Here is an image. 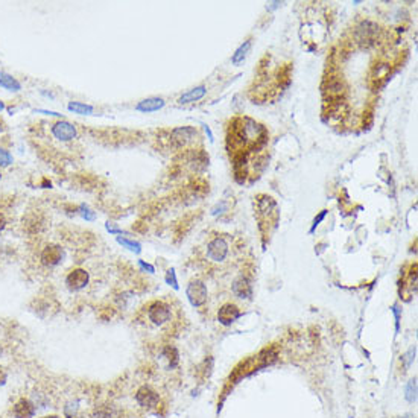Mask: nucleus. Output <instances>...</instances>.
<instances>
[{
	"mask_svg": "<svg viewBox=\"0 0 418 418\" xmlns=\"http://www.w3.org/2000/svg\"><path fill=\"white\" fill-rule=\"evenodd\" d=\"M165 105H166V102L162 97H148V99H143L137 103L135 110L140 111V113H154V111L162 110Z\"/></svg>",
	"mask_w": 418,
	"mask_h": 418,
	"instance_id": "dca6fc26",
	"label": "nucleus"
},
{
	"mask_svg": "<svg viewBox=\"0 0 418 418\" xmlns=\"http://www.w3.org/2000/svg\"><path fill=\"white\" fill-rule=\"evenodd\" d=\"M406 400L409 403L416 401V379H412L406 386Z\"/></svg>",
	"mask_w": 418,
	"mask_h": 418,
	"instance_id": "393cba45",
	"label": "nucleus"
},
{
	"mask_svg": "<svg viewBox=\"0 0 418 418\" xmlns=\"http://www.w3.org/2000/svg\"><path fill=\"white\" fill-rule=\"evenodd\" d=\"M34 113H38V114H44V116H54V117H61V119H63V114H61V113H58V111H52V110L37 108V110H34Z\"/></svg>",
	"mask_w": 418,
	"mask_h": 418,
	"instance_id": "2f4dec72",
	"label": "nucleus"
},
{
	"mask_svg": "<svg viewBox=\"0 0 418 418\" xmlns=\"http://www.w3.org/2000/svg\"><path fill=\"white\" fill-rule=\"evenodd\" d=\"M148 318L155 326H163L171 320V306L163 301H154L148 307Z\"/></svg>",
	"mask_w": 418,
	"mask_h": 418,
	"instance_id": "20e7f679",
	"label": "nucleus"
},
{
	"mask_svg": "<svg viewBox=\"0 0 418 418\" xmlns=\"http://www.w3.org/2000/svg\"><path fill=\"white\" fill-rule=\"evenodd\" d=\"M0 356H2V347H0Z\"/></svg>",
	"mask_w": 418,
	"mask_h": 418,
	"instance_id": "79ce46f5",
	"label": "nucleus"
},
{
	"mask_svg": "<svg viewBox=\"0 0 418 418\" xmlns=\"http://www.w3.org/2000/svg\"><path fill=\"white\" fill-rule=\"evenodd\" d=\"M186 294H187V298H189V301L193 307L204 306L205 301H207V295H208L205 285L202 282H198V280L190 282V285L187 286Z\"/></svg>",
	"mask_w": 418,
	"mask_h": 418,
	"instance_id": "1a4fd4ad",
	"label": "nucleus"
},
{
	"mask_svg": "<svg viewBox=\"0 0 418 418\" xmlns=\"http://www.w3.org/2000/svg\"><path fill=\"white\" fill-rule=\"evenodd\" d=\"M240 317V310L237 306L231 304V303H227L224 304L219 310H218V321L222 324V326H231L236 320H239Z\"/></svg>",
	"mask_w": 418,
	"mask_h": 418,
	"instance_id": "ddd939ff",
	"label": "nucleus"
},
{
	"mask_svg": "<svg viewBox=\"0 0 418 418\" xmlns=\"http://www.w3.org/2000/svg\"><path fill=\"white\" fill-rule=\"evenodd\" d=\"M0 87L8 90V91L17 93V91L22 90V82L17 78H14L13 75L7 73V72H0Z\"/></svg>",
	"mask_w": 418,
	"mask_h": 418,
	"instance_id": "f3484780",
	"label": "nucleus"
},
{
	"mask_svg": "<svg viewBox=\"0 0 418 418\" xmlns=\"http://www.w3.org/2000/svg\"><path fill=\"white\" fill-rule=\"evenodd\" d=\"M105 228L110 234H126V231H123L122 228H119L116 224H111V222H107L105 224Z\"/></svg>",
	"mask_w": 418,
	"mask_h": 418,
	"instance_id": "c756f323",
	"label": "nucleus"
},
{
	"mask_svg": "<svg viewBox=\"0 0 418 418\" xmlns=\"http://www.w3.org/2000/svg\"><path fill=\"white\" fill-rule=\"evenodd\" d=\"M249 49H251V40L243 41V43L237 47V50L234 52V55L231 57V63H233L234 66H239L240 63H243V60L246 58Z\"/></svg>",
	"mask_w": 418,
	"mask_h": 418,
	"instance_id": "aec40b11",
	"label": "nucleus"
},
{
	"mask_svg": "<svg viewBox=\"0 0 418 418\" xmlns=\"http://www.w3.org/2000/svg\"><path fill=\"white\" fill-rule=\"evenodd\" d=\"M76 212L81 215V218H84L85 221H94L96 219V213L91 210V208L87 205V204H81L78 208H76Z\"/></svg>",
	"mask_w": 418,
	"mask_h": 418,
	"instance_id": "b1692460",
	"label": "nucleus"
},
{
	"mask_svg": "<svg viewBox=\"0 0 418 418\" xmlns=\"http://www.w3.org/2000/svg\"><path fill=\"white\" fill-rule=\"evenodd\" d=\"M228 254V243L224 237H215L207 245V257L213 262H222Z\"/></svg>",
	"mask_w": 418,
	"mask_h": 418,
	"instance_id": "9d476101",
	"label": "nucleus"
},
{
	"mask_svg": "<svg viewBox=\"0 0 418 418\" xmlns=\"http://www.w3.org/2000/svg\"><path fill=\"white\" fill-rule=\"evenodd\" d=\"M327 213H329L327 210H321V212L318 213V216H317L315 219H313V224H312V228H310V231H309L310 234H313V233H315V230H317V227H318V225H320V224H321V222L324 221V218H326V215H327Z\"/></svg>",
	"mask_w": 418,
	"mask_h": 418,
	"instance_id": "cd10ccee",
	"label": "nucleus"
},
{
	"mask_svg": "<svg viewBox=\"0 0 418 418\" xmlns=\"http://www.w3.org/2000/svg\"><path fill=\"white\" fill-rule=\"evenodd\" d=\"M204 129H205V132L208 134V138H210V140L213 142V134H212V131H210V128H208L207 125H204Z\"/></svg>",
	"mask_w": 418,
	"mask_h": 418,
	"instance_id": "4c0bfd02",
	"label": "nucleus"
},
{
	"mask_svg": "<svg viewBox=\"0 0 418 418\" xmlns=\"http://www.w3.org/2000/svg\"><path fill=\"white\" fill-rule=\"evenodd\" d=\"M116 240H117L119 245H122L123 248H126V249H129V251H132V252H135V254H140V252H142V245H140V242H137V240L128 239V237H120V236H117Z\"/></svg>",
	"mask_w": 418,
	"mask_h": 418,
	"instance_id": "4be33fe9",
	"label": "nucleus"
},
{
	"mask_svg": "<svg viewBox=\"0 0 418 418\" xmlns=\"http://www.w3.org/2000/svg\"><path fill=\"white\" fill-rule=\"evenodd\" d=\"M4 110H7V105H5V102L0 100V111H4Z\"/></svg>",
	"mask_w": 418,
	"mask_h": 418,
	"instance_id": "ea45409f",
	"label": "nucleus"
},
{
	"mask_svg": "<svg viewBox=\"0 0 418 418\" xmlns=\"http://www.w3.org/2000/svg\"><path fill=\"white\" fill-rule=\"evenodd\" d=\"M52 131V135H54L57 140L60 142H72L73 138H76L78 135V131H76V126L67 120H58L55 122L54 125H52L50 128Z\"/></svg>",
	"mask_w": 418,
	"mask_h": 418,
	"instance_id": "0eeeda50",
	"label": "nucleus"
},
{
	"mask_svg": "<svg viewBox=\"0 0 418 418\" xmlns=\"http://www.w3.org/2000/svg\"><path fill=\"white\" fill-rule=\"evenodd\" d=\"M138 265H140V268H142L143 271H148L149 274H154V272H155V268H154L151 263H146L145 260H138Z\"/></svg>",
	"mask_w": 418,
	"mask_h": 418,
	"instance_id": "72a5a7b5",
	"label": "nucleus"
},
{
	"mask_svg": "<svg viewBox=\"0 0 418 418\" xmlns=\"http://www.w3.org/2000/svg\"><path fill=\"white\" fill-rule=\"evenodd\" d=\"M224 210H227V204L225 202H221V204H218L213 210H212V215L213 216H216V215H221V213H224Z\"/></svg>",
	"mask_w": 418,
	"mask_h": 418,
	"instance_id": "f704fd0d",
	"label": "nucleus"
},
{
	"mask_svg": "<svg viewBox=\"0 0 418 418\" xmlns=\"http://www.w3.org/2000/svg\"><path fill=\"white\" fill-rule=\"evenodd\" d=\"M67 110L70 113H75V114H81V116H88L94 111L93 105H88V103H84V102H78V100H72L67 103Z\"/></svg>",
	"mask_w": 418,
	"mask_h": 418,
	"instance_id": "6ab92c4d",
	"label": "nucleus"
},
{
	"mask_svg": "<svg viewBox=\"0 0 418 418\" xmlns=\"http://www.w3.org/2000/svg\"><path fill=\"white\" fill-rule=\"evenodd\" d=\"M389 75H391V64L388 63H376L368 75V84L371 87L373 91H377L379 88H382L383 85H386V82L389 81Z\"/></svg>",
	"mask_w": 418,
	"mask_h": 418,
	"instance_id": "7ed1b4c3",
	"label": "nucleus"
},
{
	"mask_svg": "<svg viewBox=\"0 0 418 418\" xmlns=\"http://www.w3.org/2000/svg\"><path fill=\"white\" fill-rule=\"evenodd\" d=\"M196 137H198V131L193 126H180L171 131L169 142L175 148H183L192 143Z\"/></svg>",
	"mask_w": 418,
	"mask_h": 418,
	"instance_id": "39448f33",
	"label": "nucleus"
},
{
	"mask_svg": "<svg viewBox=\"0 0 418 418\" xmlns=\"http://www.w3.org/2000/svg\"><path fill=\"white\" fill-rule=\"evenodd\" d=\"M233 294L237 297V298H242V300H249L252 297V285H251V280L245 275H240L239 278L234 280L233 286Z\"/></svg>",
	"mask_w": 418,
	"mask_h": 418,
	"instance_id": "2eb2a0df",
	"label": "nucleus"
},
{
	"mask_svg": "<svg viewBox=\"0 0 418 418\" xmlns=\"http://www.w3.org/2000/svg\"><path fill=\"white\" fill-rule=\"evenodd\" d=\"M291 75H292L291 64H285L278 70V85H280L282 90H286L291 85Z\"/></svg>",
	"mask_w": 418,
	"mask_h": 418,
	"instance_id": "412c9836",
	"label": "nucleus"
},
{
	"mask_svg": "<svg viewBox=\"0 0 418 418\" xmlns=\"http://www.w3.org/2000/svg\"><path fill=\"white\" fill-rule=\"evenodd\" d=\"M254 199H255V216L258 219L260 230L263 231L265 225L269 227L271 224L275 227L278 222V218H280V212H278V207H277V202L274 201V198L260 193Z\"/></svg>",
	"mask_w": 418,
	"mask_h": 418,
	"instance_id": "f257e3e1",
	"label": "nucleus"
},
{
	"mask_svg": "<svg viewBox=\"0 0 418 418\" xmlns=\"http://www.w3.org/2000/svg\"><path fill=\"white\" fill-rule=\"evenodd\" d=\"M5 227H7V219H5L4 213H0V231H2Z\"/></svg>",
	"mask_w": 418,
	"mask_h": 418,
	"instance_id": "e433bc0d",
	"label": "nucleus"
},
{
	"mask_svg": "<svg viewBox=\"0 0 418 418\" xmlns=\"http://www.w3.org/2000/svg\"><path fill=\"white\" fill-rule=\"evenodd\" d=\"M379 32H380V29L374 22L363 20L356 26V31H354L356 43L360 44L362 47H371L376 44Z\"/></svg>",
	"mask_w": 418,
	"mask_h": 418,
	"instance_id": "f03ea898",
	"label": "nucleus"
},
{
	"mask_svg": "<svg viewBox=\"0 0 418 418\" xmlns=\"http://www.w3.org/2000/svg\"><path fill=\"white\" fill-rule=\"evenodd\" d=\"M135 400L140 406L146 407V409H152L159 404V394H157L152 388L149 386H142L138 388V391L135 392Z\"/></svg>",
	"mask_w": 418,
	"mask_h": 418,
	"instance_id": "f8f14e48",
	"label": "nucleus"
},
{
	"mask_svg": "<svg viewBox=\"0 0 418 418\" xmlns=\"http://www.w3.org/2000/svg\"><path fill=\"white\" fill-rule=\"evenodd\" d=\"M14 163V157L5 148H0V168H8Z\"/></svg>",
	"mask_w": 418,
	"mask_h": 418,
	"instance_id": "5701e85b",
	"label": "nucleus"
},
{
	"mask_svg": "<svg viewBox=\"0 0 418 418\" xmlns=\"http://www.w3.org/2000/svg\"><path fill=\"white\" fill-rule=\"evenodd\" d=\"M415 351H416V350H415V347H413V348H410V350L401 357V360H404V368H409V367H410V363H412L413 359H415Z\"/></svg>",
	"mask_w": 418,
	"mask_h": 418,
	"instance_id": "c85d7f7f",
	"label": "nucleus"
},
{
	"mask_svg": "<svg viewBox=\"0 0 418 418\" xmlns=\"http://www.w3.org/2000/svg\"><path fill=\"white\" fill-rule=\"evenodd\" d=\"M37 413V406L29 398H20L13 406L14 418H34Z\"/></svg>",
	"mask_w": 418,
	"mask_h": 418,
	"instance_id": "4468645a",
	"label": "nucleus"
},
{
	"mask_svg": "<svg viewBox=\"0 0 418 418\" xmlns=\"http://www.w3.org/2000/svg\"><path fill=\"white\" fill-rule=\"evenodd\" d=\"M165 354H166L168 359H169V367H171V368L177 367V363H178V351H177L174 347H168V348L165 350Z\"/></svg>",
	"mask_w": 418,
	"mask_h": 418,
	"instance_id": "a878e982",
	"label": "nucleus"
},
{
	"mask_svg": "<svg viewBox=\"0 0 418 418\" xmlns=\"http://www.w3.org/2000/svg\"><path fill=\"white\" fill-rule=\"evenodd\" d=\"M271 7H268V10L271 11V10H275V8H278V5H280V2H272V4H269Z\"/></svg>",
	"mask_w": 418,
	"mask_h": 418,
	"instance_id": "58836bf2",
	"label": "nucleus"
},
{
	"mask_svg": "<svg viewBox=\"0 0 418 418\" xmlns=\"http://www.w3.org/2000/svg\"><path fill=\"white\" fill-rule=\"evenodd\" d=\"M205 93H207V88H205L204 85H199V87H195V88L189 90L187 93H184V94L178 99V102L181 103V105H184V103H190V102L199 100L201 97L205 96Z\"/></svg>",
	"mask_w": 418,
	"mask_h": 418,
	"instance_id": "a211bd4d",
	"label": "nucleus"
},
{
	"mask_svg": "<svg viewBox=\"0 0 418 418\" xmlns=\"http://www.w3.org/2000/svg\"><path fill=\"white\" fill-rule=\"evenodd\" d=\"M63 258H64V249L60 245H55V243L47 245L41 251V255H40L41 263L47 268L58 266L63 262Z\"/></svg>",
	"mask_w": 418,
	"mask_h": 418,
	"instance_id": "423d86ee",
	"label": "nucleus"
},
{
	"mask_svg": "<svg viewBox=\"0 0 418 418\" xmlns=\"http://www.w3.org/2000/svg\"><path fill=\"white\" fill-rule=\"evenodd\" d=\"M43 418H61V416H58V415H46Z\"/></svg>",
	"mask_w": 418,
	"mask_h": 418,
	"instance_id": "a19ab883",
	"label": "nucleus"
},
{
	"mask_svg": "<svg viewBox=\"0 0 418 418\" xmlns=\"http://www.w3.org/2000/svg\"><path fill=\"white\" fill-rule=\"evenodd\" d=\"M324 94H326V97H327V102L344 99V94H345V84H344L342 78H339V76H330V78H327V79H326V84H324Z\"/></svg>",
	"mask_w": 418,
	"mask_h": 418,
	"instance_id": "6e6552de",
	"label": "nucleus"
},
{
	"mask_svg": "<svg viewBox=\"0 0 418 418\" xmlns=\"http://www.w3.org/2000/svg\"><path fill=\"white\" fill-rule=\"evenodd\" d=\"M90 282V275L85 269L82 268H76L73 271H70L66 277V285L70 291L76 292V291H81L84 289Z\"/></svg>",
	"mask_w": 418,
	"mask_h": 418,
	"instance_id": "9b49d317",
	"label": "nucleus"
},
{
	"mask_svg": "<svg viewBox=\"0 0 418 418\" xmlns=\"http://www.w3.org/2000/svg\"><path fill=\"white\" fill-rule=\"evenodd\" d=\"M0 180H2V174H0Z\"/></svg>",
	"mask_w": 418,
	"mask_h": 418,
	"instance_id": "37998d69",
	"label": "nucleus"
},
{
	"mask_svg": "<svg viewBox=\"0 0 418 418\" xmlns=\"http://www.w3.org/2000/svg\"><path fill=\"white\" fill-rule=\"evenodd\" d=\"M166 283H168L169 286H172L175 291H178V289H180V286H178V280H177V274H175V269H174V268H171V269L168 271V274H166Z\"/></svg>",
	"mask_w": 418,
	"mask_h": 418,
	"instance_id": "bb28decb",
	"label": "nucleus"
},
{
	"mask_svg": "<svg viewBox=\"0 0 418 418\" xmlns=\"http://www.w3.org/2000/svg\"><path fill=\"white\" fill-rule=\"evenodd\" d=\"M391 310L395 317V332H398L400 330V309H398V306H392Z\"/></svg>",
	"mask_w": 418,
	"mask_h": 418,
	"instance_id": "473e14b6",
	"label": "nucleus"
},
{
	"mask_svg": "<svg viewBox=\"0 0 418 418\" xmlns=\"http://www.w3.org/2000/svg\"><path fill=\"white\" fill-rule=\"evenodd\" d=\"M7 380H8V374H7V371L2 367H0V386L7 385Z\"/></svg>",
	"mask_w": 418,
	"mask_h": 418,
	"instance_id": "c9c22d12",
	"label": "nucleus"
},
{
	"mask_svg": "<svg viewBox=\"0 0 418 418\" xmlns=\"http://www.w3.org/2000/svg\"><path fill=\"white\" fill-rule=\"evenodd\" d=\"M373 120H374V116H373L371 111L363 113V128L367 126V129H370L373 126Z\"/></svg>",
	"mask_w": 418,
	"mask_h": 418,
	"instance_id": "7c9ffc66",
	"label": "nucleus"
}]
</instances>
